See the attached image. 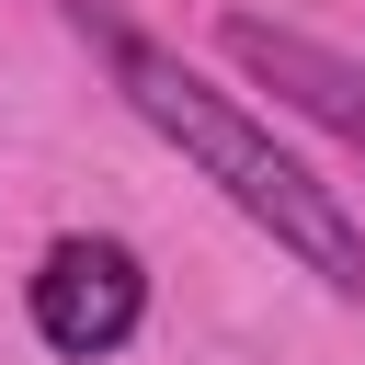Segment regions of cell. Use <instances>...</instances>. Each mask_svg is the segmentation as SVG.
<instances>
[{"label":"cell","instance_id":"cell-1","mask_svg":"<svg viewBox=\"0 0 365 365\" xmlns=\"http://www.w3.org/2000/svg\"><path fill=\"white\" fill-rule=\"evenodd\" d=\"M80 34L114 57V91H125L137 125H160L285 262H308L342 308H365V228H354V205H342L274 125H251L240 91H217L205 68H182V46H160V34H137V23H114V11H91V0H80Z\"/></svg>","mask_w":365,"mask_h":365},{"label":"cell","instance_id":"cell-2","mask_svg":"<svg viewBox=\"0 0 365 365\" xmlns=\"http://www.w3.org/2000/svg\"><path fill=\"white\" fill-rule=\"evenodd\" d=\"M23 308H34V342H46V354L103 365V354H125L137 319H148V262H137L125 240L68 228V240H46V262L23 274Z\"/></svg>","mask_w":365,"mask_h":365},{"label":"cell","instance_id":"cell-3","mask_svg":"<svg viewBox=\"0 0 365 365\" xmlns=\"http://www.w3.org/2000/svg\"><path fill=\"white\" fill-rule=\"evenodd\" d=\"M217 46H228L274 103H297L308 125H331V137L365 160V57H342V46H319V34H285V23H262V11H228Z\"/></svg>","mask_w":365,"mask_h":365}]
</instances>
